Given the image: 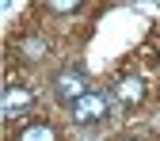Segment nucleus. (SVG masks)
<instances>
[{
	"label": "nucleus",
	"instance_id": "1",
	"mask_svg": "<svg viewBox=\"0 0 160 141\" xmlns=\"http://www.w3.org/2000/svg\"><path fill=\"white\" fill-rule=\"evenodd\" d=\"M107 107H111L107 92H88V95H80L76 103L69 107V114H72L76 126H92V122H103V118H107Z\"/></svg>",
	"mask_w": 160,
	"mask_h": 141
},
{
	"label": "nucleus",
	"instance_id": "2",
	"mask_svg": "<svg viewBox=\"0 0 160 141\" xmlns=\"http://www.w3.org/2000/svg\"><path fill=\"white\" fill-rule=\"evenodd\" d=\"M92 88H88V76L84 73H80V69H65V73H57L53 76V95L57 99H61V103H76V99L80 95H88Z\"/></svg>",
	"mask_w": 160,
	"mask_h": 141
},
{
	"label": "nucleus",
	"instance_id": "3",
	"mask_svg": "<svg viewBox=\"0 0 160 141\" xmlns=\"http://www.w3.org/2000/svg\"><path fill=\"white\" fill-rule=\"evenodd\" d=\"M31 107H34V92H31V88H23V84H12V88L4 92L0 114L12 122V118H19V114H23V111H31Z\"/></svg>",
	"mask_w": 160,
	"mask_h": 141
},
{
	"label": "nucleus",
	"instance_id": "4",
	"mask_svg": "<svg viewBox=\"0 0 160 141\" xmlns=\"http://www.w3.org/2000/svg\"><path fill=\"white\" fill-rule=\"evenodd\" d=\"M114 99H118L122 107H137V103L145 99V80H141V76H122V80L114 84Z\"/></svg>",
	"mask_w": 160,
	"mask_h": 141
},
{
	"label": "nucleus",
	"instance_id": "5",
	"mask_svg": "<svg viewBox=\"0 0 160 141\" xmlns=\"http://www.w3.org/2000/svg\"><path fill=\"white\" fill-rule=\"evenodd\" d=\"M15 141H57V130L50 122H27L23 130H19Z\"/></svg>",
	"mask_w": 160,
	"mask_h": 141
},
{
	"label": "nucleus",
	"instance_id": "6",
	"mask_svg": "<svg viewBox=\"0 0 160 141\" xmlns=\"http://www.w3.org/2000/svg\"><path fill=\"white\" fill-rule=\"evenodd\" d=\"M23 53L27 57H42L46 53V42H42V38H23Z\"/></svg>",
	"mask_w": 160,
	"mask_h": 141
},
{
	"label": "nucleus",
	"instance_id": "7",
	"mask_svg": "<svg viewBox=\"0 0 160 141\" xmlns=\"http://www.w3.org/2000/svg\"><path fill=\"white\" fill-rule=\"evenodd\" d=\"M46 4H50V12H61L65 15V12H76L84 0H46Z\"/></svg>",
	"mask_w": 160,
	"mask_h": 141
}]
</instances>
